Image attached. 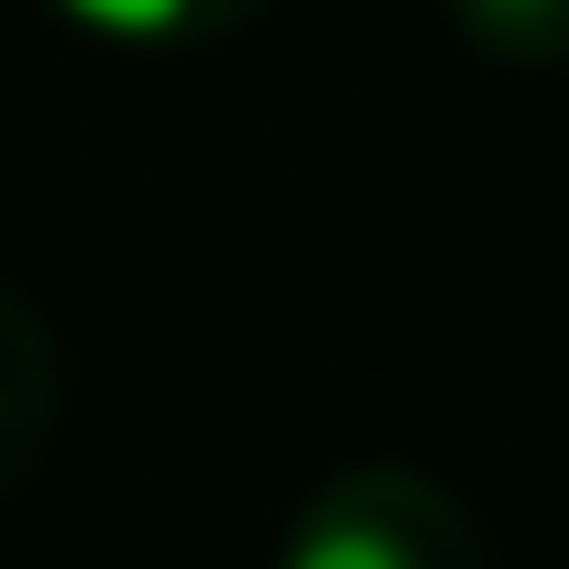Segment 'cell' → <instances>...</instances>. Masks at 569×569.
<instances>
[{
    "label": "cell",
    "instance_id": "obj_3",
    "mask_svg": "<svg viewBox=\"0 0 569 569\" xmlns=\"http://www.w3.org/2000/svg\"><path fill=\"white\" fill-rule=\"evenodd\" d=\"M56 11L77 33H99V44H219L263 0H56Z\"/></svg>",
    "mask_w": 569,
    "mask_h": 569
},
{
    "label": "cell",
    "instance_id": "obj_2",
    "mask_svg": "<svg viewBox=\"0 0 569 569\" xmlns=\"http://www.w3.org/2000/svg\"><path fill=\"white\" fill-rule=\"evenodd\" d=\"M56 417H67V351H56L44 307L22 284H0V503L44 471Z\"/></svg>",
    "mask_w": 569,
    "mask_h": 569
},
{
    "label": "cell",
    "instance_id": "obj_4",
    "mask_svg": "<svg viewBox=\"0 0 569 569\" xmlns=\"http://www.w3.org/2000/svg\"><path fill=\"white\" fill-rule=\"evenodd\" d=\"M449 22L493 67H559L569 56V0H449Z\"/></svg>",
    "mask_w": 569,
    "mask_h": 569
},
{
    "label": "cell",
    "instance_id": "obj_1",
    "mask_svg": "<svg viewBox=\"0 0 569 569\" xmlns=\"http://www.w3.org/2000/svg\"><path fill=\"white\" fill-rule=\"evenodd\" d=\"M274 569H493L482 515L406 460H351L296 503Z\"/></svg>",
    "mask_w": 569,
    "mask_h": 569
}]
</instances>
